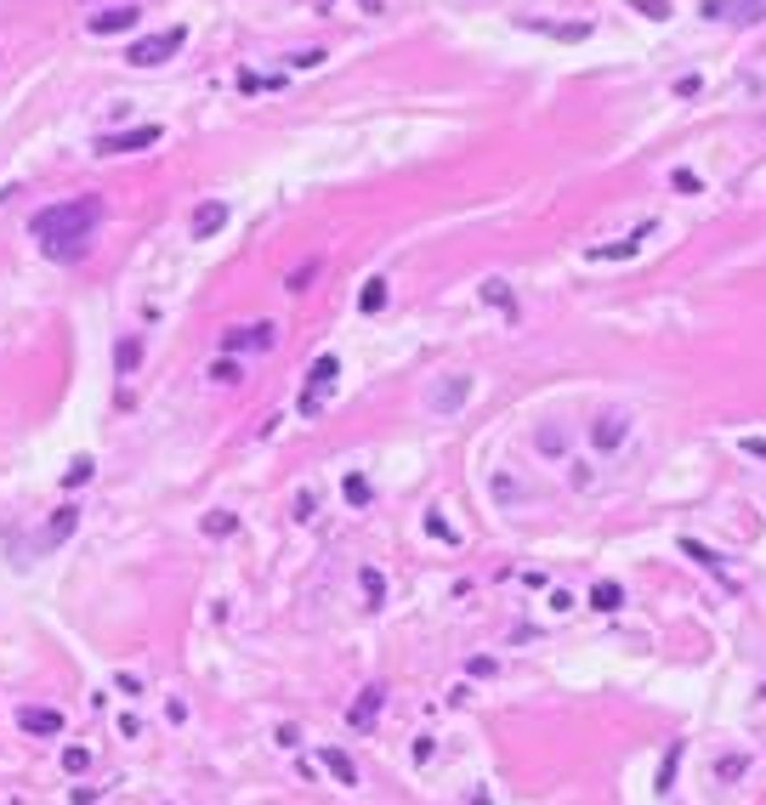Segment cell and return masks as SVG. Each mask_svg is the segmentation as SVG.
I'll list each match as a JSON object with an SVG mask.
<instances>
[{
    "label": "cell",
    "mask_w": 766,
    "mask_h": 805,
    "mask_svg": "<svg viewBox=\"0 0 766 805\" xmlns=\"http://www.w3.org/2000/svg\"><path fill=\"white\" fill-rule=\"evenodd\" d=\"M102 222V199L86 193V199H63V205H45L35 210V222H29V233H35V244L52 261H80L91 250V233H97Z\"/></svg>",
    "instance_id": "obj_1"
},
{
    "label": "cell",
    "mask_w": 766,
    "mask_h": 805,
    "mask_svg": "<svg viewBox=\"0 0 766 805\" xmlns=\"http://www.w3.org/2000/svg\"><path fill=\"white\" fill-rule=\"evenodd\" d=\"M182 40H188V35H182V28H159V35H143V40H131V63L136 69H159L165 63V57H176L182 52Z\"/></svg>",
    "instance_id": "obj_2"
},
{
    "label": "cell",
    "mask_w": 766,
    "mask_h": 805,
    "mask_svg": "<svg viewBox=\"0 0 766 805\" xmlns=\"http://www.w3.org/2000/svg\"><path fill=\"white\" fill-rule=\"evenodd\" d=\"M466 397H471V375H454V380H437L432 392H426V409H432L437 420H443V414H454Z\"/></svg>",
    "instance_id": "obj_3"
},
{
    "label": "cell",
    "mask_w": 766,
    "mask_h": 805,
    "mask_svg": "<svg viewBox=\"0 0 766 805\" xmlns=\"http://www.w3.org/2000/svg\"><path fill=\"white\" fill-rule=\"evenodd\" d=\"M624 437H631V414L624 409H607V414H596V426H591V443L602 448V454H613Z\"/></svg>",
    "instance_id": "obj_4"
},
{
    "label": "cell",
    "mask_w": 766,
    "mask_h": 805,
    "mask_svg": "<svg viewBox=\"0 0 766 805\" xmlns=\"http://www.w3.org/2000/svg\"><path fill=\"white\" fill-rule=\"evenodd\" d=\"M74 528H80V505H57L52 522H45V533H40V556H52L57 545H69Z\"/></svg>",
    "instance_id": "obj_5"
},
{
    "label": "cell",
    "mask_w": 766,
    "mask_h": 805,
    "mask_svg": "<svg viewBox=\"0 0 766 805\" xmlns=\"http://www.w3.org/2000/svg\"><path fill=\"white\" fill-rule=\"evenodd\" d=\"M704 18H727V23H761L766 0H704Z\"/></svg>",
    "instance_id": "obj_6"
},
{
    "label": "cell",
    "mask_w": 766,
    "mask_h": 805,
    "mask_svg": "<svg viewBox=\"0 0 766 805\" xmlns=\"http://www.w3.org/2000/svg\"><path fill=\"white\" fill-rule=\"evenodd\" d=\"M159 126H136V131H119V136H97V153H136V148H153L159 142Z\"/></svg>",
    "instance_id": "obj_7"
},
{
    "label": "cell",
    "mask_w": 766,
    "mask_h": 805,
    "mask_svg": "<svg viewBox=\"0 0 766 805\" xmlns=\"http://www.w3.org/2000/svg\"><path fill=\"white\" fill-rule=\"evenodd\" d=\"M380 703H387V687H363V698L346 709V726H352V732H375Z\"/></svg>",
    "instance_id": "obj_8"
},
{
    "label": "cell",
    "mask_w": 766,
    "mask_h": 805,
    "mask_svg": "<svg viewBox=\"0 0 766 805\" xmlns=\"http://www.w3.org/2000/svg\"><path fill=\"white\" fill-rule=\"evenodd\" d=\"M273 323H244V329H233V335H222V346L227 352H267L273 346Z\"/></svg>",
    "instance_id": "obj_9"
},
{
    "label": "cell",
    "mask_w": 766,
    "mask_h": 805,
    "mask_svg": "<svg viewBox=\"0 0 766 805\" xmlns=\"http://www.w3.org/2000/svg\"><path fill=\"white\" fill-rule=\"evenodd\" d=\"M136 18H143V12H136L131 0H119V6H109V12L91 18V35H126V28H136Z\"/></svg>",
    "instance_id": "obj_10"
},
{
    "label": "cell",
    "mask_w": 766,
    "mask_h": 805,
    "mask_svg": "<svg viewBox=\"0 0 766 805\" xmlns=\"http://www.w3.org/2000/svg\"><path fill=\"white\" fill-rule=\"evenodd\" d=\"M18 726L29 737H57V732H63V715H57V709H35V703H29V709H18Z\"/></svg>",
    "instance_id": "obj_11"
},
{
    "label": "cell",
    "mask_w": 766,
    "mask_h": 805,
    "mask_svg": "<svg viewBox=\"0 0 766 805\" xmlns=\"http://www.w3.org/2000/svg\"><path fill=\"white\" fill-rule=\"evenodd\" d=\"M222 227H227V205H222V199H205V205L193 210V227H188V233H193V239H210V233H222Z\"/></svg>",
    "instance_id": "obj_12"
},
{
    "label": "cell",
    "mask_w": 766,
    "mask_h": 805,
    "mask_svg": "<svg viewBox=\"0 0 766 805\" xmlns=\"http://www.w3.org/2000/svg\"><path fill=\"white\" fill-rule=\"evenodd\" d=\"M641 239H653V222H641L631 239H619V244H596L591 250V261H624V256H636L641 250Z\"/></svg>",
    "instance_id": "obj_13"
},
{
    "label": "cell",
    "mask_w": 766,
    "mask_h": 805,
    "mask_svg": "<svg viewBox=\"0 0 766 805\" xmlns=\"http://www.w3.org/2000/svg\"><path fill=\"white\" fill-rule=\"evenodd\" d=\"M318 760L330 766V777L341 783V788H358V766H352V760H346L341 749H318Z\"/></svg>",
    "instance_id": "obj_14"
},
{
    "label": "cell",
    "mask_w": 766,
    "mask_h": 805,
    "mask_svg": "<svg viewBox=\"0 0 766 805\" xmlns=\"http://www.w3.org/2000/svg\"><path fill=\"white\" fill-rule=\"evenodd\" d=\"M335 369H341V363H335V352H324V358L306 369V392H330V386H335Z\"/></svg>",
    "instance_id": "obj_15"
},
{
    "label": "cell",
    "mask_w": 766,
    "mask_h": 805,
    "mask_svg": "<svg viewBox=\"0 0 766 805\" xmlns=\"http://www.w3.org/2000/svg\"><path fill=\"white\" fill-rule=\"evenodd\" d=\"M591 607H596V613H619V607H624V590H619L613 579H602V584L591 590Z\"/></svg>",
    "instance_id": "obj_16"
},
{
    "label": "cell",
    "mask_w": 766,
    "mask_h": 805,
    "mask_svg": "<svg viewBox=\"0 0 766 805\" xmlns=\"http://www.w3.org/2000/svg\"><path fill=\"white\" fill-rule=\"evenodd\" d=\"M681 754H687V743H670V749H664V766H658V794H670V783H676V771H681Z\"/></svg>",
    "instance_id": "obj_17"
},
{
    "label": "cell",
    "mask_w": 766,
    "mask_h": 805,
    "mask_svg": "<svg viewBox=\"0 0 766 805\" xmlns=\"http://www.w3.org/2000/svg\"><path fill=\"white\" fill-rule=\"evenodd\" d=\"M380 306H387V278H370L358 296V313H380Z\"/></svg>",
    "instance_id": "obj_18"
},
{
    "label": "cell",
    "mask_w": 766,
    "mask_h": 805,
    "mask_svg": "<svg viewBox=\"0 0 766 805\" xmlns=\"http://www.w3.org/2000/svg\"><path fill=\"white\" fill-rule=\"evenodd\" d=\"M91 471H97V459H91V454L69 459V471H63V488H80V483H91Z\"/></svg>",
    "instance_id": "obj_19"
},
{
    "label": "cell",
    "mask_w": 766,
    "mask_h": 805,
    "mask_svg": "<svg viewBox=\"0 0 766 805\" xmlns=\"http://www.w3.org/2000/svg\"><path fill=\"white\" fill-rule=\"evenodd\" d=\"M63 771H69V777H86V771H91V749L69 743V749H63Z\"/></svg>",
    "instance_id": "obj_20"
},
{
    "label": "cell",
    "mask_w": 766,
    "mask_h": 805,
    "mask_svg": "<svg viewBox=\"0 0 766 805\" xmlns=\"http://www.w3.org/2000/svg\"><path fill=\"white\" fill-rule=\"evenodd\" d=\"M358 579H363V596H370V607H380V601H387V579H380V567H363Z\"/></svg>",
    "instance_id": "obj_21"
},
{
    "label": "cell",
    "mask_w": 766,
    "mask_h": 805,
    "mask_svg": "<svg viewBox=\"0 0 766 805\" xmlns=\"http://www.w3.org/2000/svg\"><path fill=\"white\" fill-rule=\"evenodd\" d=\"M233 528H239V516H233V510H216V516H205V533H210V539H227Z\"/></svg>",
    "instance_id": "obj_22"
},
{
    "label": "cell",
    "mask_w": 766,
    "mask_h": 805,
    "mask_svg": "<svg viewBox=\"0 0 766 805\" xmlns=\"http://www.w3.org/2000/svg\"><path fill=\"white\" fill-rule=\"evenodd\" d=\"M681 550H687V556H693V562H698V567H710V573H721V556H715V550H704V545H698V539H681Z\"/></svg>",
    "instance_id": "obj_23"
},
{
    "label": "cell",
    "mask_w": 766,
    "mask_h": 805,
    "mask_svg": "<svg viewBox=\"0 0 766 805\" xmlns=\"http://www.w3.org/2000/svg\"><path fill=\"white\" fill-rule=\"evenodd\" d=\"M210 380H216V386H239L244 375H239V363H233V358H216V363H210Z\"/></svg>",
    "instance_id": "obj_24"
},
{
    "label": "cell",
    "mask_w": 766,
    "mask_h": 805,
    "mask_svg": "<svg viewBox=\"0 0 766 805\" xmlns=\"http://www.w3.org/2000/svg\"><path fill=\"white\" fill-rule=\"evenodd\" d=\"M341 493H346V505H370V483H363L358 471H352L346 483H341Z\"/></svg>",
    "instance_id": "obj_25"
},
{
    "label": "cell",
    "mask_w": 766,
    "mask_h": 805,
    "mask_svg": "<svg viewBox=\"0 0 766 805\" xmlns=\"http://www.w3.org/2000/svg\"><path fill=\"white\" fill-rule=\"evenodd\" d=\"M562 448H568V431L545 426V431H540V454H562Z\"/></svg>",
    "instance_id": "obj_26"
},
{
    "label": "cell",
    "mask_w": 766,
    "mask_h": 805,
    "mask_svg": "<svg viewBox=\"0 0 766 805\" xmlns=\"http://www.w3.org/2000/svg\"><path fill=\"white\" fill-rule=\"evenodd\" d=\"M483 301H488V306H505V313H517V306H511V289H505L500 278H494V284H483Z\"/></svg>",
    "instance_id": "obj_27"
},
{
    "label": "cell",
    "mask_w": 766,
    "mask_h": 805,
    "mask_svg": "<svg viewBox=\"0 0 766 805\" xmlns=\"http://www.w3.org/2000/svg\"><path fill=\"white\" fill-rule=\"evenodd\" d=\"M426 533H432V539H449V545H460V533H454L449 522L437 516V510H426Z\"/></svg>",
    "instance_id": "obj_28"
},
{
    "label": "cell",
    "mask_w": 766,
    "mask_h": 805,
    "mask_svg": "<svg viewBox=\"0 0 766 805\" xmlns=\"http://www.w3.org/2000/svg\"><path fill=\"white\" fill-rule=\"evenodd\" d=\"M631 12H641V18H653V23H664V18H670L664 0H631Z\"/></svg>",
    "instance_id": "obj_29"
},
{
    "label": "cell",
    "mask_w": 766,
    "mask_h": 805,
    "mask_svg": "<svg viewBox=\"0 0 766 805\" xmlns=\"http://www.w3.org/2000/svg\"><path fill=\"white\" fill-rule=\"evenodd\" d=\"M744 771H749V760H744V754H727V760L715 766V777H727V783H732V777H744Z\"/></svg>",
    "instance_id": "obj_30"
},
{
    "label": "cell",
    "mask_w": 766,
    "mask_h": 805,
    "mask_svg": "<svg viewBox=\"0 0 766 805\" xmlns=\"http://www.w3.org/2000/svg\"><path fill=\"white\" fill-rule=\"evenodd\" d=\"M670 188H676V193H698V176H693V170H676V176H670Z\"/></svg>",
    "instance_id": "obj_31"
},
{
    "label": "cell",
    "mask_w": 766,
    "mask_h": 805,
    "mask_svg": "<svg viewBox=\"0 0 766 805\" xmlns=\"http://www.w3.org/2000/svg\"><path fill=\"white\" fill-rule=\"evenodd\" d=\"M306 278H318V261H313V267H296V272H289V289H306Z\"/></svg>",
    "instance_id": "obj_32"
},
{
    "label": "cell",
    "mask_w": 766,
    "mask_h": 805,
    "mask_svg": "<svg viewBox=\"0 0 766 805\" xmlns=\"http://www.w3.org/2000/svg\"><path fill=\"white\" fill-rule=\"evenodd\" d=\"M289 63H296V69H318V63H324V52H296Z\"/></svg>",
    "instance_id": "obj_33"
},
{
    "label": "cell",
    "mask_w": 766,
    "mask_h": 805,
    "mask_svg": "<svg viewBox=\"0 0 766 805\" xmlns=\"http://www.w3.org/2000/svg\"><path fill=\"white\" fill-rule=\"evenodd\" d=\"M136 358H143V346H136V340H126V346H119V369H131Z\"/></svg>",
    "instance_id": "obj_34"
},
{
    "label": "cell",
    "mask_w": 766,
    "mask_h": 805,
    "mask_svg": "<svg viewBox=\"0 0 766 805\" xmlns=\"http://www.w3.org/2000/svg\"><path fill=\"white\" fill-rule=\"evenodd\" d=\"M676 97H698V74H681V80H676Z\"/></svg>",
    "instance_id": "obj_35"
},
{
    "label": "cell",
    "mask_w": 766,
    "mask_h": 805,
    "mask_svg": "<svg viewBox=\"0 0 766 805\" xmlns=\"http://www.w3.org/2000/svg\"><path fill=\"white\" fill-rule=\"evenodd\" d=\"M744 454H755V459H766V437H744Z\"/></svg>",
    "instance_id": "obj_36"
}]
</instances>
